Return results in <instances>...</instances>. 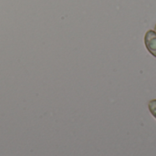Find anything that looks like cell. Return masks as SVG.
Segmentation results:
<instances>
[{
  "label": "cell",
  "instance_id": "3",
  "mask_svg": "<svg viewBox=\"0 0 156 156\" xmlns=\"http://www.w3.org/2000/svg\"><path fill=\"white\" fill-rule=\"evenodd\" d=\"M154 31L156 32V25H155V27H154Z\"/></svg>",
  "mask_w": 156,
  "mask_h": 156
},
{
  "label": "cell",
  "instance_id": "2",
  "mask_svg": "<svg viewBox=\"0 0 156 156\" xmlns=\"http://www.w3.org/2000/svg\"><path fill=\"white\" fill-rule=\"evenodd\" d=\"M148 108H149V111L152 113V115L156 119V100H152L149 102Z\"/></svg>",
  "mask_w": 156,
  "mask_h": 156
},
{
  "label": "cell",
  "instance_id": "1",
  "mask_svg": "<svg viewBox=\"0 0 156 156\" xmlns=\"http://www.w3.org/2000/svg\"><path fill=\"white\" fill-rule=\"evenodd\" d=\"M144 44L147 50L156 58V32L154 30H148L144 37Z\"/></svg>",
  "mask_w": 156,
  "mask_h": 156
}]
</instances>
